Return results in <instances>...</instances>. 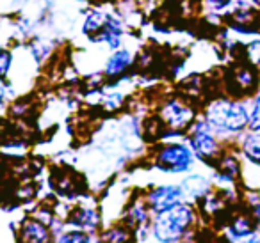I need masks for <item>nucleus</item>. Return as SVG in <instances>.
<instances>
[{
    "label": "nucleus",
    "mask_w": 260,
    "mask_h": 243,
    "mask_svg": "<svg viewBox=\"0 0 260 243\" xmlns=\"http://www.w3.org/2000/svg\"><path fill=\"white\" fill-rule=\"evenodd\" d=\"M130 62H132V55H130L128 52H125V50L116 52V54L112 55L111 59H109L107 68H105V71H107V76L121 75V73L130 66Z\"/></svg>",
    "instance_id": "9d476101"
},
{
    "label": "nucleus",
    "mask_w": 260,
    "mask_h": 243,
    "mask_svg": "<svg viewBox=\"0 0 260 243\" xmlns=\"http://www.w3.org/2000/svg\"><path fill=\"white\" fill-rule=\"evenodd\" d=\"M119 231L121 229H112V231H109V234L105 236V239H109V241H123V239H128L130 236L126 234H119Z\"/></svg>",
    "instance_id": "aec40b11"
},
{
    "label": "nucleus",
    "mask_w": 260,
    "mask_h": 243,
    "mask_svg": "<svg viewBox=\"0 0 260 243\" xmlns=\"http://www.w3.org/2000/svg\"><path fill=\"white\" fill-rule=\"evenodd\" d=\"M105 20H107V16H104L102 13H91L89 16H87L86 23H84V32L89 34V36H93L94 32H98V30L104 29L105 25Z\"/></svg>",
    "instance_id": "2eb2a0df"
},
{
    "label": "nucleus",
    "mask_w": 260,
    "mask_h": 243,
    "mask_svg": "<svg viewBox=\"0 0 260 243\" xmlns=\"http://www.w3.org/2000/svg\"><path fill=\"white\" fill-rule=\"evenodd\" d=\"M61 241H87V234H82V232H79V231H75V232H70V234H64V236H61Z\"/></svg>",
    "instance_id": "6ab92c4d"
},
{
    "label": "nucleus",
    "mask_w": 260,
    "mask_h": 243,
    "mask_svg": "<svg viewBox=\"0 0 260 243\" xmlns=\"http://www.w3.org/2000/svg\"><path fill=\"white\" fill-rule=\"evenodd\" d=\"M207 2H209V4L212 6V8L219 9V8H224V6H226L228 2H230V0H207Z\"/></svg>",
    "instance_id": "4be33fe9"
},
{
    "label": "nucleus",
    "mask_w": 260,
    "mask_h": 243,
    "mask_svg": "<svg viewBox=\"0 0 260 243\" xmlns=\"http://www.w3.org/2000/svg\"><path fill=\"white\" fill-rule=\"evenodd\" d=\"M255 231V220L249 217H237L230 225V234L234 238H246Z\"/></svg>",
    "instance_id": "f8f14e48"
},
{
    "label": "nucleus",
    "mask_w": 260,
    "mask_h": 243,
    "mask_svg": "<svg viewBox=\"0 0 260 243\" xmlns=\"http://www.w3.org/2000/svg\"><path fill=\"white\" fill-rule=\"evenodd\" d=\"M242 151H244L246 158L253 164L260 165V135L253 133V135L246 137L242 142Z\"/></svg>",
    "instance_id": "ddd939ff"
},
{
    "label": "nucleus",
    "mask_w": 260,
    "mask_h": 243,
    "mask_svg": "<svg viewBox=\"0 0 260 243\" xmlns=\"http://www.w3.org/2000/svg\"><path fill=\"white\" fill-rule=\"evenodd\" d=\"M207 123L217 130L224 132H241L246 125H249V115L244 105L235 101H214L207 110Z\"/></svg>",
    "instance_id": "f03ea898"
},
{
    "label": "nucleus",
    "mask_w": 260,
    "mask_h": 243,
    "mask_svg": "<svg viewBox=\"0 0 260 243\" xmlns=\"http://www.w3.org/2000/svg\"><path fill=\"white\" fill-rule=\"evenodd\" d=\"M219 172L223 174V178H224V179L232 181V179H234L235 176L239 174V164H237V160H235V158H230V156L223 158V160H221V169H219Z\"/></svg>",
    "instance_id": "dca6fc26"
},
{
    "label": "nucleus",
    "mask_w": 260,
    "mask_h": 243,
    "mask_svg": "<svg viewBox=\"0 0 260 243\" xmlns=\"http://www.w3.org/2000/svg\"><path fill=\"white\" fill-rule=\"evenodd\" d=\"M162 119L171 128H185L192 121V110L185 105H180L178 101H170L162 108Z\"/></svg>",
    "instance_id": "423d86ee"
},
{
    "label": "nucleus",
    "mask_w": 260,
    "mask_h": 243,
    "mask_svg": "<svg viewBox=\"0 0 260 243\" xmlns=\"http://www.w3.org/2000/svg\"><path fill=\"white\" fill-rule=\"evenodd\" d=\"M255 103H260V89H258V93H256V98H255Z\"/></svg>",
    "instance_id": "5701e85b"
},
{
    "label": "nucleus",
    "mask_w": 260,
    "mask_h": 243,
    "mask_svg": "<svg viewBox=\"0 0 260 243\" xmlns=\"http://www.w3.org/2000/svg\"><path fill=\"white\" fill-rule=\"evenodd\" d=\"M249 128L253 132H258L260 130V103H255L253 112L249 114Z\"/></svg>",
    "instance_id": "a211bd4d"
},
{
    "label": "nucleus",
    "mask_w": 260,
    "mask_h": 243,
    "mask_svg": "<svg viewBox=\"0 0 260 243\" xmlns=\"http://www.w3.org/2000/svg\"><path fill=\"white\" fill-rule=\"evenodd\" d=\"M246 55H248V59L253 62V64L260 66V41L249 43L248 48H246Z\"/></svg>",
    "instance_id": "f3484780"
},
{
    "label": "nucleus",
    "mask_w": 260,
    "mask_h": 243,
    "mask_svg": "<svg viewBox=\"0 0 260 243\" xmlns=\"http://www.w3.org/2000/svg\"><path fill=\"white\" fill-rule=\"evenodd\" d=\"M184 195L178 186H159L155 188L148 197V204L153 211L157 213H164V211L171 210L177 204H180V199Z\"/></svg>",
    "instance_id": "20e7f679"
},
{
    "label": "nucleus",
    "mask_w": 260,
    "mask_h": 243,
    "mask_svg": "<svg viewBox=\"0 0 260 243\" xmlns=\"http://www.w3.org/2000/svg\"><path fill=\"white\" fill-rule=\"evenodd\" d=\"M68 222L84 229H96L100 224V217L93 210H77L70 215Z\"/></svg>",
    "instance_id": "6e6552de"
},
{
    "label": "nucleus",
    "mask_w": 260,
    "mask_h": 243,
    "mask_svg": "<svg viewBox=\"0 0 260 243\" xmlns=\"http://www.w3.org/2000/svg\"><path fill=\"white\" fill-rule=\"evenodd\" d=\"M192 164V154L182 144L166 146L157 156V167L168 172H185Z\"/></svg>",
    "instance_id": "7ed1b4c3"
},
{
    "label": "nucleus",
    "mask_w": 260,
    "mask_h": 243,
    "mask_svg": "<svg viewBox=\"0 0 260 243\" xmlns=\"http://www.w3.org/2000/svg\"><path fill=\"white\" fill-rule=\"evenodd\" d=\"M22 236L23 241H48L50 236L47 231V224H43L41 220H25L22 227Z\"/></svg>",
    "instance_id": "0eeeda50"
},
{
    "label": "nucleus",
    "mask_w": 260,
    "mask_h": 243,
    "mask_svg": "<svg viewBox=\"0 0 260 243\" xmlns=\"http://www.w3.org/2000/svg\"><path fill=\"white\" fill-rule=\"evenodd\" d=\"M98 39L107 41L111 48H118L119 41H121V27H119L118 20H114L112 16H107L104 29H102V36Z\"/></svg>",
    "instance_id": "1a4fd4ad"
},
{
    "label": "nucleus",
    "mask_w": 260,
    "mask_h": 243,
    "mask_svg": "<svg viewBox=\"0 0 260 243\" xmlns=\"http://www.w3.org/2000/svg\"><path fill=\"white\" fill-rule=\"evenodd\" d=\"M207 190H209V183H207L205 178H202V176H189L184 181V190L182 192L189 193L194 199H200Z\"/></svg>",
    "instance_id": "9b49d317"
},
{
    "label": "nucleus",
    "mask_w": 260,
    "mask_h": 243,
    "mask_svg": "<svg viewBox=\"0 0 260 243\" xmlns=\"http://www.w3.org/2000/svg\"><path fill=\"white\" fill-rule=\"evenodd\" d=\"M234 78H235L237 86L241 87L242 91H251V87L255 86V82H256L255 71H253L251 68H246V66L239 68L237 71L234 73Z\"/></svg>",
    "instance_id": "4468645a"
},
{
    "label": "nucleus",
    "mask_w": 260,
    "mask_h": 243,
    "mask_svg": "<svg viewBox=\"0 0 260 243\" xmlns=\"http://www.w3.org/2000/svg\"><path fill=\"white\" fill-rule=\"evenodd\" d=\"M9 64H11V54L8 50L2 52V75H6L9 69Z\"/></svg>",
    "instance_id": "412c9836"
},
{
    "label": "nucleus",
    "mask_w": 260,
    "mask_h": 243,
    "mask_svg": "<svg viewBox=\"0 0 260 243\" xmlns=\"http://www.w3.org/2000/svg\"><path fill=\"white\" fill-rule=\"evenodd\" d=\"M192 218H194V213H192L191 206L177 204L171 210L159 213L155 224H153V234L160 241H177L189 229Z\"/></svg>",
    "instance_id": "f257e3e1"
},
{
    "label": "nucleus",
    "mask_w": 260,
    "mask_h": 243,
    "mask_svg": "<svg viewBox=\"0 0 260 243\" xmlns=\"http://www.w3.org/2000/svg\"><path fill=\"white\" fill-rule=\"evenodd\" d=\"M191 146L196 151V154L202 156L203 160H210L217 154V142L209 133V126L205 123L196 125V130L192 132L191 137Z\"/></svg>",
    "instance_id": "39448f33"
}]
</instances>
